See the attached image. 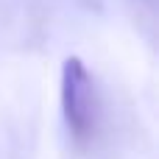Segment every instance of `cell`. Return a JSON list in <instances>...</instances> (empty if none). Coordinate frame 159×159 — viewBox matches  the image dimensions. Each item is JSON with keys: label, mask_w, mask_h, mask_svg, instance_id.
Wrapping results in <instances>:
<instances>
[{"label": "cell", "mask_w": 159, "mask_h": 159, "mask_svg": "<svg viewBox=\"0 0 159 159\" xmlns=\"http://www.w3.org/2000/svg\"><path fill=\"white\" fill-rule=\"evenodd\" d=\"M61 115L70 140L78 148L92 145L98 134V95L92 75L78 56H70L61 67Z\"/></svg>", "instance_id": "cell-1"}]
</instances>
